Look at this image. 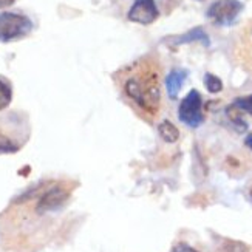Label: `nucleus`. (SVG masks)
Returning a JSON list of instances; mask_svg holds the SVG:
<instances>
[{"label": "nucleus", "mask_w": 252, "mask_h": 252, "mask_svg": "<svg viewBox=\"0 0 252 252\" xmlns=\"http://www.w3.org/2000/svg\"><path fill=\"white\" fill-rule=\"evenodd\" d=\"M192 42H201L204 47L211 45V39L201 27H196L188 32H184L181 36H173L167 39V43L172 47H178V45H184V43H192Z\"/></svg>", "instance_id": "0eeeda50"}, {"label": "nucleus", "mask_w": 252, "mask_h": 252, "mask_svg": "<svg viewBox=\"0 0 252 252\" xmlns=\"http://www.w3.org/2000/svg\"><path fill=\"white\" fill-rule=\"evenodd\" d=\"M243 11V3L240 0H217L214 2L206 16L209 17L215 25L227 27L235 22L238 14Z\"/></svg>", "instance_id": "20e7f679"}, {"label": "nucleus", "mask_w": 252, "mask_h": 252, "mask_svg": "<svg viewBox=\"0 0 252 252\" xmlns=\"http://www.w3.org/2000/svg\"><path fill=\"white\" fill-rule=\"evenodd\" d=\"M178 118L183 124L190 128L200 127L204 123L203 99L198 90H190L178 107Z\"/></svg>", "instance_id": "7ed1b4c3"}, {"label": "nucleus", "mask_w": 252, "mask_h": 252, "mask_svg": "<svg viewBox=\"0 0 252 252\" xmlns=\"http://www.w3.org/2000/svg\"><path fill=\"white\" fill-rule=\"evenodd\" d=\"M159 17V11L155 0H135V3L128 9L127 19L130 22L141 25H150Z\"/></svg>", "instance_id": "39448f33"}, {"label": "nucleus", "mask_w": 252, "mask_h": 252, "mask_svg": "<svg viewBox=\"0 0 252 252\" xmlns=\"http://www.w3.org/2000/svg\"><path fill=\"white\" fill-rule=\"evenodd\" d=\"M32 30V22L17 13H0V42H13L24 39Z\"/></svg>", "instance_id": "f03ea898"}, {"label": "nucleus", "mask_w": 252, "mask_h": 252, "mask_svg": "<svg viewBox=\"0 0 252 252\" xmlns=\"http://www.w3.org/2000/svg\"><path fill=\"white\" fill-rule=\"evenodd\" d=\"M245 59L246 63H249V67L252 68V22L251 25L245 31Z\"/></svg>", "instance_id": "ddd939ff"}, {"label": "nucleus", "mask_w": 252, "mask_h": 252, "mask_svg": "<svg viewBox=\"0 0 252 252\" xmlns=\"http://www.w3.org/2000/svg\"><path fill=\"white\" fill-rule=\"evenodd\" d=\"M172 252H198L196 249H193L192 246L189 245H186V243H178V245H175Z\"/></svg>", "instance_id": "dca6fc26"}, {"label": "nucleus", "mask_w": 252, "mask_h": 252, "mask_svg": "<svg viewBox=\"0 0 252 252\" xmlns=\"http://www.w3.org/2000/svg\"><path fill=\"white\" fill-rule=\"evenodd\" d=\"M124 93L150 118L159 112L161 89L158 70L150 61H139L131 67L123 82Z\"/></svg>", "instance_id": "f257e3e1"}, {"label": "nucleus", "mask_w": 252, "mask_h": 252, "mask_svg": "<svg viewBox=\"0 0 252 252\" xmlns=\"http://www.w3.org/2000/svg\"><path fill=\"white\" fill-rule=\"evenodd\" d=\"M189 71L183 68H173L166 78V89L170 99H177L180 90L183 89L184 81L188 79Z\"/></svg>", "instance_id": "6e6552de"}, {"label": "nucleus", "mask_w": 252, "mask_h": 252, "mask_svg": "<svg viewBox=\"0 0 252 252\" xmlns=\"http://www.w3.org/2000/svg\"><path fill=\"white\" fill-rule=\"evenodd\" d=\"M235 108H238L240 112H246L252 116V94L249 96H242V97H237L232 104Z\"/></svg>", "instance_id": "4468645a"}, {"label": "nucleus", "mask_w": 252, "mask_h": 252, "mask_svg": "<svg viewBox=\"0 0 252 252\" xmlns=\"http://www.w3.org/2000/svg\"><path fill=\"white\" fill-rule=\"evenodd\" d=\"M249 196H251V200H252V186L249 188Z\"/></svg>", "instance_id": "6ab92c4d"}, {"label": "nucleus", "mask_w": 252, "mask_h": 252, "mask_svg": "<svg viewBox=\"0 0 252 252\" xmlns=\"http://www.w3.org/2000/svg\"><path fill=\"white\" fill-rule=\"evenodd\" d=\"M11 99H13V89L8 81L0 78V110H3L11 104Z\"/></svg>", "instance_id": "9b49d317"}, {"label": "nucleus", "mask_w": 252, "mask_h": 252, "mask_svg": "<svg viewBox=\"0 0 252 252\" xmlns=\"http://www.w3.org/2000/svg\"><path fill=\"white\" fill-rule=\"evenodd\" d=\"M204 85L209 93H220L223 90V82L218 76L212 73H206L204 74Z\"/></svg>", "instance_id": "f8f14e48"}, {"label": "nucleus", "mask_w": 252, "mask_h": 252, "mask_svg": "<svg viewBox=\"0 0 252 252\" xmlns=\"http://www.w3.org/2000/svg\"><path fill=\"white\" fill-rule=\"evenodd\" d=\"M158 133L162 138V141L169 142V144H172V142H177L178 138H180V130L175 127L170 121H167V119L158 126Z\"/></svg>", "instance_id": "1a4fd4ad"}, {"label": "nucleus", "mask_w": 252, "mask_h": 252, "mask_svg": "<svg viewBox=\"0 0 252 252\" xmlns=\"http://www.w3.org/2000/svg\"><path fill=\"white\" fill-rule=\"evenodd\" d=\"M68 196H70L68 189H65L63 186H54V188L48 189L45 193L40 196L36 211L39 214H43V212L58 209L59 206H62L65 201H67Z\"/></svg>", "instance_id": "423d86ee"}, {"label": "nucleus", "mask_w": 252, "mask_h": 252, "mask_svg": "<svg viewBox=\"0 0 252 252\" xmlns=\"http://www.w3.org/2000/svg\"><path fill=\"white\" fill-rule=\"evenodd\" d=\"M19 150V146L13 139H9L3 133H0V153H14Z\"/></svg>", "instance_id": "2eb2a0df"}, {"label": "nucleus", "mask_w": 252, "mask_h": 252, "mask_svg": "<svg viewBox=\"0 0 252 252\" xmlns=\"http://www.w3.org/2000/svg\"><path fill=\"white\" fill-rule=\"evenodd\" d=\"M215 252H251V248L243 242H238V240L224 238L223 242L217 246Z\"/></svg>", "instance_id": "9d476101"}, {"label": "nucleus", "mask_w": 252, "mask_h": 252, "mask_svg": "<svg viewBox=\"0 0 252 252\" xmlns=\"http://www.w3.org/2000/svg\"><path fill=\"white\" fill-rule=\"evenodd\" d=\"M16 2V0H0V8H6V6H11Z\"/></svg>", "instance_id": "f3484780"}, {"label": "nucleus", "mask_w": 252, "mask_h": 252, "mask_svg": "<svg viewBox=\"0 0 252 252\" xmlns=\"http://www.w3.org/2000/svg\"><path fill=\"white\" fill-rule=\"evenodd\" d=\"M245 142H246V146H248L249 149H252V133H251V135H248V138H246V141H245Z\"/></svg>", "instance_id": "a211bd4d"}]
</instances>
